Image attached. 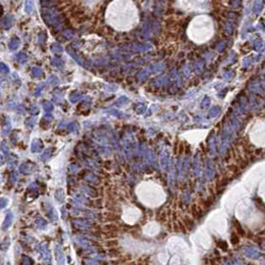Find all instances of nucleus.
I'll list each match as a JSON object with an SVG mask.
<instances>
[{"label":"nucleus","mask_w":265,"mask_h":265,"mask_svg":"<svg viewBox=\"0 0 265 265\" xmlns=\"http://www.w3.org/2000/svg\"><path fill=\"white\" fill-rule=\"evenodd\" d=\"M51 50H52V52H53V53L60 54V53H62V52H63V47H62L60 44L55 43V44H53V45H52Z\"/></svg>","instance_id":"2eb2a0df"},{"label":"nucleus","mask_w":265,"mask_h":265,"mask_svg":"<svg viewBox=\"0 0 265 265\" xmlns=\"http://www.w3.org/2000/svg\"><path fill=\"white\" fill-rule=\"evenodd\" d=\"M44 108H45V110H47L48 112H50V111H52V109H53V105L50 102H46L45 104H44Z\"/></svg>","instance_id":"b1692460"},{"label":"nucleus","mask_w":265,"mask_h":265,"mask_svg":"<svg viewBox=\"0 0 265 265\" xmlns=\"http://www.w3.org/2000/svg\"><path fill=\"white\" fill-rule=\"evenodd\" d=\"M70 101L71 102H73V103H76V102H78L79 100H80L81 98H83V96H82V94H81L79 91H74V92H72L70 94Z\"/></svg>","instance_id":"9d476101"},{"label":"nucleus","mask_w":265,"mask_h":265,"mask_svg":"<svg viewBox=\"0 0 265 265\" xmlns=\"http://www.w3.org/2000/svg\"><path fill=\"white\" fill-rule=\"evenodd\" d=\"M48 83H49V84H51V85H53V86H57V85H59L60 81H59V79H58L56 76H54V75H51V76L49 77Z\"/></svg>","instance_id":"a211bd4d"},{"label":"nucleus","mask_w":265,"mask_h":265,"mask_svg":"<svg viewBox=\"0 0 265 265\" xmlns=\"http://www.w3.org/2000/svg\"><path fill=\"white\" fill-rule=\"evenodd\" d=\"M191 212L193 217H195V219H199V218L202 216V213H203V211L200 209L199 206L197 205V204H193V205L191 206Z\"/></svg>","instance_id":"423d86ee"},{"label":"nucleus","mask_w":265,"mask_h":265,"mask_svg":"<svg viewBox=\"0 0 265 265\" xmlns=\"http://www.w3.org/2000/svg\"><path fill=\"white\" fill-rule=\"evenodd\" d=\"M43 90H44V85H40V86H38V88L36 89V91H35V95L36 96H40Z\"/></svg>","instance_id":"5701e85b"},{"label":"nucleus","mask_w":265,"mask_h":265,"mask_svg":"<svg viewBox=\"0 0 265 265\" xmlns=\"http://www.w3.org/2000/svg\"><path fill=\"white\" fill-rule=\"evenodd\" d=\"M216 244H217V247L219 248V249L223 250V251H226V250L228 249L227 243H226L225 241H223V240H218V241L216 242Z\"/></svg>","instance_id":"dca6fc26"},{"label":"nucleus","mask_w":265,"mask_h":265,"mask_svg":"<svg viewBox=\"0 0 265 265\" xmlns=\"http://www.w3.org/2000/svg\"><path fill=\"white\" fill-rule=\"evenodd\" d=\"M163 68H165V65L161 63L157 64V65H153V66L149 67V68H145V69H143V70H141V72L139 73V75H137V78H139V80H145L147 78H149L151 74L159 72V71H161Z\"/></svg>","instance_id":"f03ea898"},{"label":"nucleus","mask_w":265,"mask_h":265,"mask_svg":"<svg viewBox=\"0 0 265 265\" xmlns=\"http://www.w3.org/2000/svg\"><path fill=\"white\" fill-rule=\"evenodd\" d=\"M31 74L34 78H41L42 75H43V71L40 67H33L31 71Z\"/></svg>","instance_id":"9b49d317"},{"label":"nucleus","mask_w":265,"mask_h":265,"mask_svg":"<svg viewBox=\"0 0 265 265\" xmlns=\"http://www.w3.org/2000/svg\"><path fill=\"white\" fill-rule=\"evenodd\" d=\"M52 63H53V65L56 67V68L58 69H62L64 67V62L63 60L61 59V58L59 57H55L52 59Z\"/></svg>","instance_id":"ddd939ff"},{"label":"nucleus","mask_w":265,"mask_h":265,"mask_svg":"<svg viewBox=\"0 0 265 265\" xmlns=\"http://www.w3.org/2000/svg\"><path fill=\"white\" fill-rule=\"evenodd\" d=\"M118 245V242L115 241V240H112V241H108L107 242V246H109V247H113V246H117Z\"/></svg>","instance_id":"393cba45"},{"label":"nucleus","mask_w":265,"mask_h":265,"mask_svg":"<svg viewBox=\"0 0 265 265\" xmlns=\"http://www.w3.org/2000/svg\"><path fill=\"white\" fill-rule=\"evenodd\" d=\"M19 46H20V40L18 39L17 37H13L9 41V43H8V47H9V49L11 50V51L17 50L18 48H19Z\"/></svg>","instance_id":"0eeeda50"},{"label":"nucleus","mask_w":265,"mask_h":265,"mask_svg":"<svg viewBox=\"0 0 265 265\" xmlns=\"http://www.w3.org/2000/svg\"><path fill=\"white\" fill-rule=\"evenodd\" d=\"M41 16L44 22L54 29H60L63 26V17L55 6L43 7L41 10Z\"/></svg>","instance_id":"f257e3e1"},{"label":"nucleus","mask_w":265,"mask_h":265,"mask_svg":"<svg viewBox=\"0 0 265 265\" xmlns=\"http://www.w3.org/2000/svg\"><path fill=\"white\" fill-rule=\"evenodd\" d=\"M34 10V1L33 0H26L25 1V11L27 13H32Z\"/></svg>","instance_id":"f8f14e48"},{"label":"nucleus","mask_w":265,"mask_h":265,"mask_svg":"<svg viewBox=\"0 0 265 265\" xmlns=\"http://www.w3.org/2000/svg\"><path fill=\"white\" fill-rule=\"evenodd\" d=\"M169 76L167 75H163V76L159 77V78H157L151 82V85H155V87H161V86H165V85L169 84Z\"/></svg>","instance_id":"39448f33"},{"label":"nucleus","mask_w":265,"mask_h":265,"mask_svg":"<svg viewBox=\"0 0 265 265\" xmlns=\"http://www.w3.org/2000/svg\"><path fill=\"white\" fill-rule=\"evenodd\" d=\"M0 70H1V72L4 73V74H7V73H9V68H8L7 65H5L4 63L0 64Z\"/></svg>","instance_id":"4be33fe9"},{"label":"nucleus","mask_w":265,"mask_h":265,"mask_svg":"<svg viewBox=\"0 0 265 265\" xmlns=\"http://www.w3.org/2000/svg\"><path fill=\"white\" fill-rule=\"evenodd\" d=\"M47 39V35H46V33H44V32H41V33L39 34V36H38V41H39L40 44H43L44 42H45V40Z\"/></svg>","instance_id":"412c9836"},{"label":"nucleus","mask_w":265,"mask_h":265,"mask_svg":"<svg viewBox=\"0 0 265 265\" xmlns=\"http://www.w3.org/2000/svg\"><path fill=\"white\" fill-rule=\"evenodd\" d=\"M16 60H17L19 63L24 64V63H26V62H27L28 57H27V55H26L25 53H23V52H20V53H18L17 55H16Z\"/></svg>","instance_id":"4468645a"},{"label":"nucleus","mask_w":265,"mask_h":265,"mask_svg":"<svg viewBox=\"0 0 265 265\" xmlns=\"http://www.w3.org/2000/svg\"><path fill=\"white\" fill-rule=\"evenodd\" d=\"M183 223L187 230H191L193 228V225H195L193 219L191 217H189V216H185V217L183 218Z\"/></svg>","instance_id":"6e6552de"},{"label":"nucleus","mask_w":265,"mask_h":265,"mask_svg":"<svg viewBox=\"0 0 265 265\" xmlns=\"http://www.w3.org/2000/svg\"><path fill=\"white\" fill-rule=\"evenodd\" d=\"M231 243L232 244H237L238 242H239V235H238L237 233H236L235 231L234 232H232V234H231Z\"/></svg>","instance_id":"aec40b11"},{"label":"nucleus","mask_w":265,"mask_h":265,"mask_svg":"<svg viewBox=\"0 0 265 265\" xmlns=\"http://www.w3.org/2000/svg\"><path fill=\"white\" fill-rule=\"evenodd\" d=\"M14 23V17L12 15H6L2 18L1 20V26L4 29H9Z\"/></svg>","instance_id":"20e7f679"},{"label":"nucleus","mask_w":265,"mask_h":265,"mask_svg":"<svg viewBox=\"0 0 265 265\" xmlns=\"http://www.w3.org/2000/svg\"><path fill=\"white\" fill-rule=\"evenodd\" d=\"M63 35L65 36L67 39H74L75 38V33L72 30H65L63 32Z\"/></svg>","instance_id":"6ab92c4d"},{"label":"nucleus","mask_w":265,"mask_h":265,"mask_svg":"<svg viewBox=\"0 0 265 265\" xmlns=\"http://www.w3.org/2000/svg\"><path fill=\"white\" fill-rule=\"evenodd\" d=\"M42 7H52L55 4V0H40Z\"/></svg>","instance_id":"f3484780"},{"label":"nucleus","mask_w":265,"mask_h":265,"mask_svg":"<svg viewBox=\"0 0 265 265\" xmlns=\"http://www.w3.org/2000/svg\"><path fill=\"white\" fill-rule=\"evenodd\" d=\"M67 52H68L69 54H70V56L73 58V59L75 60V61L77 62L78 64H80L81 66L85 67V68H88V65H87L86 61H85L84 59H83L81 56H79L78 54L76 53V52L74 51L73 49H71V48H67Z\"/></svg>","instance_id":"7ed1b4c3"},{"label":"nucleus","mask_w":265,"mask_h":265,"mask_svg":"<svg viewBox=\"0 0 265 265\" xmlns=\"http://www.w3.org/2000/svg\"><path fill=\"white\" fill-rule=\"evenodd\" d=\"M233 224H234V231L236 232V233L238 234L239 236H244L245 235V231H244V229L242 228V226L240 225V223L237 221L236 219H233Z\"/></svg>","instance_id":"1a4fd4ad"}]
</instances>
